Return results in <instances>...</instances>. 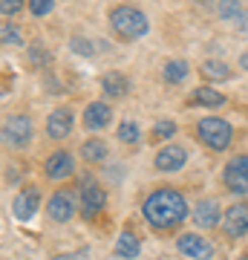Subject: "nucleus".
Instances as JSON below:
<instances>
[{"label": "nucleus", "mask_w": 248, "mask_h": 260, "mask_svg": "<svg viewBox=\"0 0 248 260\" xmlns=\"http://www.w3.org/2000/svg\"><path fill=\"white\" fill-rule=\"evenodd\" d=\"M222 232L228 234V237H245L248 234V200H239V203H234L225 211V217H222Z\"/></svg>", "instance_id": "6e6552de"}, {"label": "nucleus", "mask_w": 248, "mask_h": 260, "mask_svg": "<svg viewBox=\"0 0 248 260\" xmlns=\"http://www.w3.org/2000/svg\"><path fill=\"white\" fill-rule=\"evenodd\" d=\"M176 133V121H167V119H162V121H156V127H153V136L150 139H159V142H165V139H170Z\"/></svg>", "instance_id": "a878e982"}, {"label": "nucleus", "mask_w": 248, "mask_h": 260, "mask_svg": "<svg viewBox=\"0 0 248 260\" xmlns=\"http://www.w3.org/2000/svg\"><path fill=\"white\" fill-rule=\"evenodd\" d=\"M119 139L124 142V145H136V142L141 139V127H138L136 121H121L119 124Z\"/></svg>", "instance_id": "b1692460"}, {"label": "nucleus", "mask_w": 248, "mask_h": 260, "mask_svg": "<svg viewBox=\"0 0 248 260\" xmlns=\"http://www.w3.org/2000/svg\"><path fill=\"white\" fill-rule=\"evenodd\" d=\"M110 23L124 41H136V38H145L150 32L147 15L138 6H130V3H121V6L110 9Z\"/></svg>", "instance_id": "f03ea898"}, {"label": "nucleus", "mask_w": 248, "mask_h": 260, "mask_svg": "<svg viewBox=\"0 0 248 260\" xmlns=\"http://www.w3.org/2000/svg\"><path fill=\"white\" fill-rule=\"evenodd\" d=\"M107 153H110V148H107V142L104 139H87L81 145V159L84 162H90V165H98V162H104L107 159Z\"/></svg>", "instance_id": "6ab92c4d"}, {"label": "nucleus", "mask_w": 248, "mask_h": 260, "mask_svg": "<svg viewBox=\"0 0 248 260\" xmlns=\"http://www.w3.org/2000/svg\"><path fill=\"white\" fill-rule=\"evenodd\" d=\"M239 260H248V254H242V257H239Z\"/></svg>", "instance_id": "473e14b6"}, {"label": "nucleus", "mask_w": 248, "mask_h": 260, "mask_svg": "<svg viewBox=\"0 0 248 260\" xmlns=\"http://www.w3.org/2000/svg\"><path fill=\"white\" fill-rule=\"evenodd\" d=\"M0 38H3V44H9V47H23V35H20L18 29L12 26L9 20L0 26Z\"/></svg>", "instance_id": "393cba45"}, {"label": "nucleus", "mask_w": 248, "mask_h": 260, "mask_svg": "<svg viewBox=\"0 0 248 260\" xmlns=\"http://www.w3.org/2000/svg\"><path fill=\"white\" fill-rule=\"evenodd\" d=\"M191 104H199V107H222L225 104V95L220 90L208 87V84H202V87H196L191 93Z\"/></svg>", "instance_id": "a211bd4d"}, {"label": "nucleus", "mask_w": 248, "mask_h": 260, "mask_svg": "<svg viewBox=\"0 0 248 260\" xmlns=\"http://www.w3.org/2000/svg\"><path fill=\"white\" fill-rule=\"evenodd\" d=\"M20 9H23V0H0V12H3V18H15Z\"/></svg>", "instance_id": "c85d7f7f"}, {"label": "nucleus", "mask_w": 248, "mask_h": 260, "mask_svg": "<svg viewBox=\"0 0 248 260\" xmlns=\"http://www.w3.org/2000/svg\"><path fill=\"white\" fill-rule=\"evenodd\" d=\"M78 191H81V211L84 217H98V214L107 208V194H104V188L98 185V179L92 177H84L78 182Z\"/></svg>", "instance_id": "423d86ee"}, {"label": "nucleus", "mask_w": 248, "mask_h": 260, "mask_svg": "<svg viewBox=\"0 0 248 260\" xmlns=\"http://www.w3.org/2000/svg\"><path fill=\"white\" fill-rule=\"evenodd\" d=\"M55 260H87V254H84V251H75V254H61V257H55Z\"/></svg>", "instance_id": "7c9ffc66"}, {"label": "nucleus", "mask_w": 248, "mask_h": 260, "mask_svg": "<svg viewBox=\"0 0 248 260\" xmlns=\"http://www.w3.org/2000/svg\"><path fill=\"white\" fill-rule=\"evenodd\" d=\"M188 211H191V208H188V200H185L179 191H173V188H159V191H153V194L141 203L145 220L153 225V229H159V232L176 229V225L188 217Z\"/></svg>", "instance_id": "f257e3e1"}, {"label": "nucleus", "mask_w": 248, "mask_h": 260, "mask_svg": "<svg viewBox=\"0 0 248 260\" xmlns=\"http://www.w3.org/2000/svg\"><path fill=\"white\" fill-rule=\"evenodd\" d=\"M239 67H242V70H248V49L239 55Z\"/></svg>", "instance_id": "2f4dec72"}, {"label": "nucleus", "mask_w": 248, "mask_h": 260, "mask_svg": "<svg viewBox=\"0 0 248 260\" xmlns=\"http://www.w3.org/2000/svg\"><path fill=\"white\" fill-rule=\"evenodd\" d=\"M153 165H156V171H162V174H176V171H182L185 165H188V150L182 148V145H165V148L156 153V159H153Z\"/></svg>", "instance_id": "9d476101"}, {"label": "nucleus", "mask_w": 248, "mask_h": 260, "mask_svg": "<svg viewBox=\"0 0 248 260\" xmlns=\"http://www.w3.org/2000/svg\"><path fill=\"white\" fill-rule=\"evenodd\" d=\"M69 47H73V52H78V55H84V58L95 55V47H92L87 38H81V35H75L73 41H69Z\"/></svg>", "instance_id": "bb28decb"}, {"label": "nucleus", "mask_w": 248, "mask_h": 260, "mask_svg": "<svg viewBox=\"0 0 248 260\" xmlns=\"http://www.w3.org/2000/svg\"><path fill=\"white\" fill-rule=\"evenodd\" d=\"M222 217L225 214H222L217 200H202V203H196V208H193V225L196 229H214V225H220Z\"/></svg>", "instance_id": "2eb2a0df"}, {"label": "nucleus", "mask_w": 248, "mask_h": 260, "mask_svg": "<svg viewBox=\"0 0 248 260\" xmlns=\"http://www.w3.org/2000/svg\"><path fill=\"white\" fill-rule=\"evenodd\" d=\"M73 124H75V116L69 107H58L46 116V136L49 139H66L69 133H73Z\"/></svg>", "instance_id": "ddd939ff"}, {"label": "nucleus", "mask_w": 248, "mask_h": 260, "mask_svg": "<svg viewBox=\"0 0 248 260\" xmlns=\"http://www.w3.org/2000/svg\"><path fill=\"white\" fill-rule=\"evenodd\" d=\"M38 208H41V191H38L35 185H26L23 191L15 194V200H12V214H15L18 220H23V223L35 217Z\"/></svg>", "instance_id": "9b49d317"}, {"label": "nucleus", "mask_w": 248, "mask_h": 260, "mask_svg": "<svg viewBox=\"0 0 248 260\" xmlns=\"http://www.w3.org/2000/svg\"><path fill=\"white\" fill-rule=\"evenodd\" d=\"M162 75H165L167 84H182L188 75H191V64L188 61H182V58H176V61H167L165 70H162Z\"/></svg>", "instance_id": "aec40b11"}, {"label": "nucleus", "mask_w": 248, "mask_h": 260, "mask_svg": "<svg viewBox=\"0 0 248 260\" xmlns=\"http://www.w3.org/2000/svg\"><path fill=\"white\" fill-rule=\"evenodd\" d=\"M242 3L239 0H220L217 3V15H220L222 20H239L242 18Z\"/></svg>", "instance_id": "4be33fe9"}, {"label": "nucleus", "mask_w": 248, "mask_h": 260, "mask_svg": "<svg viewBox=\"0 0 248 260\" xmlns=\"http://www.w3.org/2000/svg\"><path fill=\"white\" fill-rule=\"evenodd\" d=\"M176 251L191 260H211L214 257V246L205 240L202 234H182L176 240Z\"/></svg>", "instance_id": "f8f14e48"}, {"label": "nucleus", "mask_w": 248, "mask_h": 260, "mask_svg": "<svg viewBox=\"0 0 248 260\" xmlns=\"http://www.w3.org/2000/svg\"><path fill=\"white\" fill-rule=\"evenodd\" d=\"M138 251H141V240L130 229H124L119 234V240H116V254L124 260H133V257H138Z\"/></svg>", "instance_id": "f3484780"}, {"label": "nucleus", "mask_w": 248, "mask_h": 260, "mask_svg": "<svg viewBox=\"0 0 248 260\" xmlns=\"http://www.w3.org/2000/svg\"><path fill=\"white\" fill-rule=\"evenodd\" d=\"M26 58H29V64H32V67H49V61H52L49 49H46L41 41H35V44L26 49Z\"/></svg>", "instance_id": "5701e85b"}, {"label": "nucleus", "mask_w": 248, "mask_h": 260, "mask_svg": "<svg viewBox=\"0 0 248 260\" xmlns=\"http://www.w3.org/2000/svg\"><path fill=\"white\" fill-rule=\"evenodd\" d=\"M196 133H199V142H202L208 150L214 153H222V150L231 148V142H234V127H231L225 119L220 116H208L196 124Z\"/></svg>", "instance_id": "7ed1b4c3"}, {"label": "nucleus", "mask_w": 248, "mask_h": 260, "mask_svg": "<svg viewBox=\"0 0 248 260\" xmlns=\"http://www.w3.org/2000/svg\"><path fill=\"white\" fill-rule=\"evenodd\" d=\"M222 182L231 194L245 197L248 194V153H237L231 156L222 168Z\"/></svg>", "instance_id": "20e7f679"}, {"label": "nucleus", "mask_w": 248, "mask_h": 260, "mask_svg": "<svg viewBox=\"0 0 248 260\" xmlns=\"http://www.w3.org/2000/svg\"><path fill=\"white\" fill-rule=\"evenodd\" d=\"M44 174H46V179H52V182L69 179L75 174L73 153H66V150H55V153H49V156H46V162H44Z\"/></svg>", "instance_id": "1a4fd4ad"}, {"label": "nucleus", "mask_w": 248, "mask_h": 260, "mask_svg": "<svg viewBox=\"0 0 248 260\" xmlns=\"http://www.w3.org/2000/svg\"><path fill=\"white\" fill-rule=\"evenodd\" d=\"M75 211H78V200L69 191H55V194L49 197V203H46V214L55 223H69L75 217Z\"/></svg>", "instance_id": "0eeeda50"}, {"label": "nucleus", "mask_w": 248, "mask_h": 260, "mask_svg": "<svg viewBox=\"0 0 248 260\" xmlns=\"http://www.w3.org/2000/svg\"><path fill=\"white\" fill-rule=\"evenodd\" d=\"M101 90H104V95H110V99H121V95L130 93V81L121 73L110 70V73L101 75Z\"/></svg>", "instance_id": "dca6fc26"}, {"label": "nucleus", "mask_w": 248, "mask_h": 260, "mask_svg": "<svg viewBox=\"0 0 248 260\" xmlns=\"http://www.w3.org/2000/svg\"><path fill=\"white\" fill-rule=\"evenodd\" d=\"M237 29L242 32V35H248V12H242V18L237 20Z\"/></svg>", "instance_id": "c756f323"}, {"label": "nucleus", "mask_w": 248, "mask_h": 260, "mask_svg": "<svg viewBox=\"0 0 248 260\" xmlns=\"http://www.w3.org/2000/svg\"><path fill=\"white\" fill-rule=\"evenodd\" d=\"M32 136H35V124H32V119L26 113H15V116H9L3 121V145L23 148V145H29Z\"/></svg>", "instance_id": "39448f33"}, {"label": "nucleus", "mask_w": 248, "mask_h": 260, "mask_svg": "<svg viewBox=\"0 0 248 260\" xmlns=\"http://www.w3.org/2000/svg\"><path fill=\"white\" fill-rule=\"evenodd\" d=\"M55 9V0H29V12L35 15V18H44L49 12Z\"/></svg>", "instance_id": "cd10ccee"}, {"label": "nucleus", "mask_w": 248, "mask_h": 260, "mask_svg": "<svg viewBox=\"0 0 248 260\" xmlns=\"http://www.w3.org/2000/svg\"><path fill=\"white\" fill-rule=\"evenodd\" d=\"M199 73H202L205 78H211V81H228L231 67L225 64V61H205V64L199 67Z\"/></svg>", "instance_id": "412c9836"}, {"label": "nucleus", "mask_w": 248, "mask_h": 260, "mask_svg": "<svg viewBox=\"0 0 248 260\" xmlns=\"http://www.w3.org/2000/svg\"><path fill=\"white\" fill-rule=\"evenodd\" d=\"M113 121V110L110 104L104 102H90L84 107V127L87 130H107Z\"/></svg>", "instance_id": "4468645a"}]
</instances>
